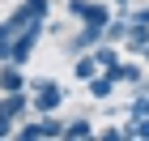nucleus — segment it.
I'll return each mask as SVG.
<instances>
[{
    "label": "nucleus",
    "instance_id": "1",
    "mask_svg": "<svg viewBox=\"0 0 149 141\" xmlns=\"http://www.w3.org/2000/svg\"><path fill=\"white\" fill-rule=\"evenodd\" d=\"M26 94H30V111H34V116H43V111H60L64 98H68L64 81H56V77H30V81H26Z\"/></svg>",
    "mask_w": 149,
    "mask_h": 141
},
{
    "label": "nucleus",
    "instance_id": "2",
    "mask_svg": "<svg viewBox=\"0 0 149 141\" xmlns=\"http://www.w3.org/2000/svg\"><path fill=\"white\" fill-rule=\"evenodd\" d=\"M38 39H43V22H26L17 34L9 39V64H30V56H34V47H38Z\"/></svg>",
    "mask_w": 149,
    "mask_h": 141
},
{
    "label": "nucleus",
    "instance_id": "3",
    "mask_svg": "<svg viewBox=\"0 0 149 141\" xmlns=\"http://www.w3.org/2000/svg\"><path fill=\"white\" fill-rule=\"evenodd\" d=\"M47 17H51V0H22V4L9 13V22L17 26V30H22L26 22H47Z\"/></svg>",
    "mask_w": 149,
    "mask_h": 141
},
{
    "label": "nucleus",
    "instance_id": "4",
    "mask_svg": "<svg viewBox=\"0 0 149 141\" xmlns=\"http://www.w3.org/2000/svg\"><path fill=\"white\" fill-rule=\"evenodd\" d=\"M30 116V94L26 90H9L0 94V120H9V124H17V120Z\"/></svg>",
    "mask_w": 149,
    "mask_h": 141
},
{
    "label": "nucleus",
    "instance_id": "5",
    "mask_svg": "<svg viewBox=\"0 0 149 141\" xmlns=\"http://www.w3.org/2000/svg\"><path fill=\"white\" fill-rule=\"evenodd\" d=\"M81 86H85V94H90L94 103H107V98H111V94H115V77H111V73H107V69L90 73V77H85V81H81Z\"/></svg>",
    "mask_w": 149,
    "mask_h": 141
},
{
    "label": "nucleus",
    "instance_id": "6",
    "mask_svg": "<svg viewBox=\"0 0 149 141\" xmlns=\"http://www.w3.org/2000/svg\"><path fill=\"white\" fill-rule=\"evenodd\" d=\"M102 39V30L98 26H85V22H77V34H68V43H64V51L68 56H77V51H90L94 43Z\"/></svg>",
    "mask_w": 149,
    "mask_h": 141
},
{
    "label": "nucleus",
    "instance_id": "7",
    "mask_svg": "<svg viewBox=\"0 0 149 141\" xmlns=\"http://www.w3.org/2000/svg\"><path fill=\"white\" fill-rule=\"evenodd\" d=\"M111 77H115V86H141L145 81V69H141V60L132 56V60H119L111 69Z\"/></svg>",
    "mask_w": 149,
    "mask_h": 141
},
{
    "label": "nucleus",
    "instance_id": "8",
    "mask_svg": "<svg viewBox=\"0 0 149 141\" xmlns=\"http://www.w3.org/2000/svg\"><path fill=\"white\" fill-rule=\"evenodd\" d=\"M145 47H149V26H132L128 22V34L119 39V51L124 56H141Z\"/></svg>",
    "mask_w": 149,
    "mask_h": 141
},
{
    "label": "nucleus",
    "instance_id": "9",
    "mask_svg": "<svg viewBox=\"0 0 149 141\" xmlns=\"http://www.w3.org/2000/svg\"><path fill=\"white\" fill-rule=\"evenodd\" d=\"M34 124H38V141H64V120H60V111H43Z\"/></svg>",
    "mask_w": 149,
    "mask_h": 141
},
{
    "label": "nucleus",
    "instance_id": "10",
    "mask_svg": "<svg viewBox=\"0 0 149 141\" xmlns=\"http://www.w3.org/2000/svg\"><path fill=\"white\" fill-rule=\"evenodd\" d=\"M26 81H30V77H26L22 64H9V60L0 64V94H9V90H26Z\"/></svg>",
    "mask_w": 149,
    "mask_h": 141
},
{
    "label": "nucleus",
    "instance_id": "11",
    "mask_svg": "<svg viewBox=\"0 0 149 141\" xmlns=\"http://www.w3.org/2000/svg\"><path fill=\"white\" fill-rule=\"evenodd\" d=\"M94 120H85V116H77V120H64V141H94Z\"/></svg>",
    "mask_w": 149,
    "mask_h": 141
},
{
    "label": "nucleus",
    "instance_id": "12",
    "mask_svg": "<svg viewBox=\"0 0 149 141\" xmlns=\"http://www.w3.org/2000/svg\"><path fill=\"white\" fill-rule=\"evenodd\" d=\"M81 22L102 30V26L111 22V4H102V0H90V4H85V13H81Z\"/></svg>",
    "mask_w": 149,
    "mask_h": 141
},
{
    "label": "nucleus",
    "instance_id": "13",
    "mask_svg": "<svg viewBox=\"0 0 149 141\" xmlns=\"http://www.w3.org/2000/svg\"><path fill=\"white\" fill-rule=\"evenodd\" d=\"M90 73H98V64H94V51H77V56H72V77H77V81H85Z\"/></svg>",
    "mask_w": 149,
    "mask_h": 141
},
{
    "label": "nucleus",
    "instance_id": "14",
    "mask_svg": "<svg viewBox=\"0 0 149 141\" xmlns=\"http://www.w3.org/2000/svg\"><path fill=\"white\" fill-rule=\"evenodd\" d=\"M124 17H128L132 26H149V4H128Z\"/></svg>",
    "mask_w": 149,
    "mask_h": 141
},
{
    "label": "nucleus",
    "instance_id": "15",
    "mask_svg": "<svg viewBox=\"0 0 149 141\" xmlns=\"http://www.w3.org/2000/svg\"><path fill=\"white\" fill-rule=\"evenodd\" d=\"M85 4H90V0H64V13H68L72 22H81V13H85Z\"/></svg>",
    "mask_w": 149,
    "mask_h": 141
},
{
    "label": "nucleus",
    "instance_id": "16",
    "mask_svg": "<svg viewBox=\"0 0 149 141\" xmlns=\"http://www.w3.org/2000/svg\"><path fill=\"white\" fill-rule=\"evenodd\" d=\"M94 137H98V141H124V128H98Z\"/></svg>",
    "mask_w": 149,
    "mask_h": 141
},
{
    "label": "nucleus",
    "instance_id": "17",
    "mask_svg": "<svg viewBox=\"0 0 149 141\" xmlns=\"http://www.w3.org/2000/svg\"><path fill=\"white\" fill-rule=\"evenodd\" d=\"M0 137H13V124H9V120H0Z\"/></svg>",
    "mask_w": 149,
    "mask_h": 141
},
{
    "label": "nucleus",
    "instance_id": "18",
    "mask_svg": "<svg viewBox=\"0 0 149 141\" xmlns=\"http://www.w3.org/2000/svg\"><path fill=\"white\" fill-rule=\"evenodd\" d=\"M128 4H132V0H115V13H124V9H128Z\"/></svg>",
    "mask_w": 149,
    "mask_h": 141
},
{
    "label": "nucleus",
    "instance_id": "19",
    "mask_svg": "<svg viewBox=\"0 0 149 141\" xmlns=\"http://www.w3.org/2000/svg\"><path fill=\"white\" fill-rule=\"evenodd\" d=\"M136 60H145V64H149V47H145V51H141V56H136Z\"/></svg>",
    "mask_w": 149,
    "mask_h": 141
}]
</instances>
